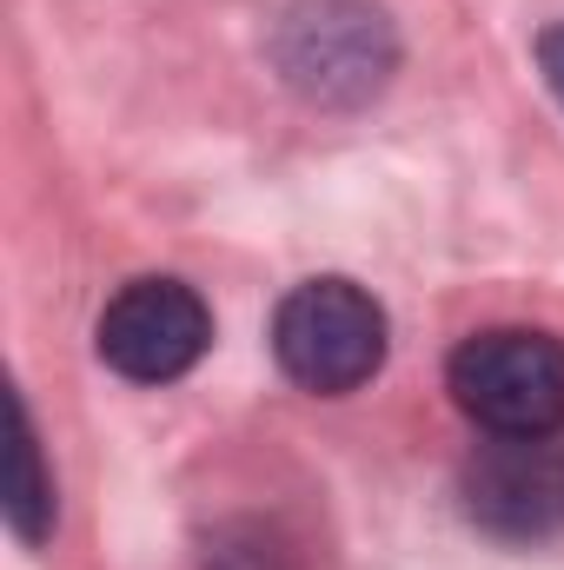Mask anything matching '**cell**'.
<instances>
[{"instance_id": "5b68a950", "label": "cell", "mask_w": 564, "mask_h": 570, "mask_svg": "<svg viewBox=\"0 0 564 570\" xmlns=\"http://www.w3.org/2000/svg\"><path fill=\"white\" fill-rule=\"evenodd\" d=\"M458 504L478 531L538 544L564 531V444L558 438H492L458 471Z\"/></svg>"}, {"instance_id": "3957f363", "label": "cell", "mask_w": 564, "mask_h": 570, "mask_svg": "<svg viewBox=\"0 0 564 570\" xmlns=\"http://www.w3.org/2000/svg\"><path fill=\"white\" fill-rule=\"evenodd\" d=\"M399 67V40L366 0H299L280 20V73L319 107L372 100Z\"/></svg>"}, {"instance_id": "277c9868", "label": "cell", "mask_w": 564, "mask_h": 570, "mask_svg": "<svg viewBox=\"0 0 564 570\" xmlns=\"http://www.w3.org/2000/svg\"><path fill=\"white\" fill-rule=\"evenodd\" d=\"M100 358L134 385L186 379L213 345V312L186 279H127L100 312Z\"/></svg>"}, {"instance_id": "7a4b0ae2", "label": "cell", "mask_w": 564, "mask_h": 570, "mask_svg": "<svg viewBox=\"0 0 564 570\" xmlns=\"http://www.w3.org/2000/svg\"><path fill=\"white\" fill-rule=\"evenodd\" d=\"M273 358L292 385L346 399L386 365V312L352 279H305L273 312Z\"/></svg>"}, {"instance_id": "52a82bcc", "label": "cell", "mask_w": 564, "mask_h": 570, "mask_svg": "<svg viewBox=\"0 0 564 570\" xmlns=\"http://www.w3.org/2000/svg\"><path fill=\"white\" fill-rule=\"evenodd\" d=\"M538 67H545V80H552V94H558V107H564V20L538 33Z\"/></svg>"}, {"instance_id": "6da1fadb", "label": "cell", "mask_w": 564, "mask_h": 570, "mask_svg": "<svg viewBox=\"0 0 564 570\" xmlns=\"http://www.w3.org/2000/svg\"><path fill=\"white\" fill-rule=\"evenodd\" d=\"M445 385L458 399V412L492 438H558L564 431V338L532 332V325H492L471 332L451 365Z\"/></svg>"}, {"instance_id": "8992f818", "label": "cell", "mask_w": 564, "mask_h": 570, "mask_svg": "<svg viewBox=\"0 0 564 570\" xmlns=\"http://www.w3.org/2000/svg\"><path fill=\"white\" fill-rule=\"evenodd\" d=\"M7 524L20 544H47L54 531V478L40 471V438L27 399H13V444H7Z\"/></svg>"}]
</instances>
